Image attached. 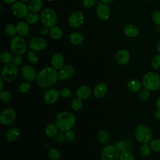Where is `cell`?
Wrapping results in <instances>:
<instances>
[{
	"mask_svg": "<svg viewBox=\"0 0 160 160\" xmlns=\"http://www.w3.org/2000/svg\"><path fill=\"white\" fill-rule=\"evenodd\" d=\"M58 79V73L56 69L48 66L42 69L38 74L36 80L38 86L46 88L52 86Z\"/></svg>",
	"mask_w": 160,
	"mask_h": 160,
	"instance_id": "6da1fadb",
	"label": "cell"
},
{
	"mask_svg": "<svg viewBox=\"0 0 160 160\" xmlns=\"http://www.w3.org/2000/svg\"><path fill=\"white\" fill-rule=\"evenodd\" d=\"M76 121L75 116L68 111L59 112L55 118V124L58 129L66 131L74 126Z\"/></svg>",
	"mask_w": 160,
	"mask_h": 160,
	"instance_id": "7a4b0ae2",
	"label": "cell"
},
{
	"mask_svg": "<svg viewBox=\"0 0 160 160\" xmlns=\"http://www.w3.org/2000/svg\"><path fill=\"white\" fill-rule=\"evenodd\" d=\"M142 83L144 88L156 91L160 88V75L155 72H148L144 75Z\"/></svg>",
	"mask_w": 160,
	"mask_h": 160,
	"instance_id": "3957f363",
	"label": "cell"
},
{
	"mask_svg": "<svg viewBox=\"0 0 160 160\" xmlns=\"http://www.w3.org/2000/svg\"><path fill=\"white\" fill-rule=\"evenodd\" d=\"M134 136L141 143L150 142L152 139V132L151 128L146 124H140L134 131Z\"/></svg>",
	"mask_w": 160,
	"mask_h": 160,
	"instance_id": "277c9868",
	"label": "cell"
},
{
	"mask_svg": "<svg viewBox=\"0 0 160 160\" xmlns=\"http://www.w3.org/2000/svg\"><path fill=\"white\" fill-rule=\"evenodd\" d=\"M40 19L44 26L51 28L56 24L57 15L52 9L47 8L41 11Z\"/></svg>",
	"mask_w": 160,
	"mask_h": 160,
	"instance_id": "5b68a950",
	"label": "cell"
},
{
	"mask_svg": "<svg viewBox=\"0 0 160 160\" xmlns=\"http://www.w3.org/2000/svg\"><path fill=\"white\" fill-rule=\"evenodd\" d=\"M10 48L11 51L17 55L23 54L27 49L26 41L21 36H14L10 42Z\"/></svg>",
	"mask_w": 160,
	"mask_h": 160,
	"instance_id": "8992f818",
	"label": "cell"
},
{
	"mask_svg": "<svg viewBox=\"0 0 160 160\" xmlns=\"http://www.w3.org/2000/svg\"><path fill=\"white\" fill-rule=\"evenodd\" d=\"M2 78L6 82L13 81L18 76L17 66L13 63L6 64L1 72Z\"/></svg>",
	"mask_w": 160,
	"mask_h": 160,
	"instance_id": "52a82bcc",
	"label": "cell"
},
{
	"mask_svg": "<svg viewBox=\"0 0 160 160\" xmlns=\"http://www.w3.org/2000/svg\"><path fill=\"white\" fill-rule=\"evenodd\" d=\"M119 152L116 146L108 145L102 150L101 157L102 160H118L120 155Z\"/></svg>",
	"mask_w": 160,
	"mask_h": 160,
	"instance_id": "ba28073f",
	"label": "cell"
},
{
	"mask_svg": "<svg viewBox=\"0 0 160 160\" xmlns=\"http://www.w3.org/2000/svg\"><path fill=\"white\" fill-rule=\"evenodd\" d=\"M12 14L18 18H24L29 14V8L25 4L20 1L14 2L11 6Z\"/></svg>",
	"mask_w": 160,
	"mask_h": 160,
	"instance_id": "9c48e42d",
	"label": "cell"
},
{
	"mask_svg": "<svg viewBox=\"0 0 160 160\" xmlns=\"http://www.w3.org/2000/svg\"><path fill=\"white\" fill-rule=\"evenodd\" d=\"M16 111L12 108H7L1 111L0 114V122L4 126L11 124L15 120Z\"/></svg>",
	"mask_w": 160,
	"mask_h": 160,
	"instance_id": "30bf717a",
	"label": "cell"
},
{
	"mask_svg": "<svg viewBox=\"0 0 160 160\" xmlns=\"http://www.w3.org/2000/svg\"><path fill=\"white\" fill-rule=\"evenodd\" d=\"M84 20V16L83 13L80 11H75L70 15L68 22L72 28H78L83 24Z\"/></svg>",
	"mask_w": 160,
	"mask_h": 160,
	"instance_id": "8fae6325",
	"label": "cell"
},
{
	"mask_svg": "<svg viewBox=\"0 0 160 160\" xmlns=\"http://www.w3.org/2000/svg\"><path fill=\"white\" fill-rule=\"evenodd\" d=\"M47 46L46 41L41 37H36L32 38L29 42V48L34 51H42Z\"/></svg>",
	"mask_w": 160,
	"mask_h": 160,
	"instance_id": "7c38bea8",
	"label": "cell"
},
{
	"mask_svg": "<svg viewBox=\"0 0 160 160\" xmlns=\"http://www.w3.org/2000/svg\"><path fill=\"white\" fill-rule=\"evenodd\" d=\"M130 52L127 49H121L118 51L115 55V61L119 65H125L130 60Z\"/></svg>",
	"mask_w": 160,
	"mask_h": 160,
	"instance_id": "4fadbf2b",
	"label": "cell"
},
{
	"mask_svg": "<svg viewBox=\"0 0 160 160\" xmlns=\"http://www.w3.org/2000/svg\"><path fill=\"white\" fill-rule=\"evenodd\" d=\"M96 13L98 18L102 21H107L111 14L109 7L104 3L98 4L96 8Z\"/></svg>",
	"mask_w": 160,
	"mask_h": 160,
	"instance_id": "5bb4252c",
	"label": "cell"
},
{
	"mask_svg": "<svg viewBox=\"0 0 160 160\" xmlns=\"http://www.w3.org/2000/svg\"><path fill=\"white\" fill-rule=\"evenodd\" d=\"M59 96V92L57 89L52 88L45 92L44 101L48 104H52L58 100Z\"/></svg>",
	"mask_w": 160,
	"mask_h": 160,
	"instance_id": "9a60e30c",
	"label": "cell"
},
{
	"mask_svg": "<svg viewBox=\"0 0 160 160\" xmlns=\"http://www.w3.org/2000/svg\"><path fill=\"white\" fill-rule=\"evenodd\" d=\"M74 73V69L71 65L64 66L58 72V78L60 80H67L71 78Z\"/></svg>",
	"mask_w": 160,
	"mask_h": 160,
	"instance_id": "2e32d148",
	"label": "cell"
},
{
	"mask_svg": "<svg viewBox=\"0 0 160 160\" xmlns=\"http://www.w3.org/2000/svg\"><path fill=\"white\" fill-rule=\"evenodd\" d=\"M22 75L24 79L28 81H32L36 78V73L34 68L30 65H26L21 70Z\"/></svg>",
	"mask_w": 160,
	"mask_h": 160,
	"instance_id": "e0dca14e",
	"label": "cell"
},
{
	"mask_svg": "<svg viewBox=\"0 0 160 160\" xmlns=\"http://www.w3.org/2000/svg\"><path fill=\"white\" fill-rule=\"evenodd\" d=\"M51 64L52 68L56 69H60L64 66V58L60 53H55L51 59Z\"/></svg>",
	"mask_w": 160,
	"mask_h": 160,
	"instance_id": "ac0fdd59",
	"label": "cell"
},
{
	"mask_svg": "<svg viewBox=\"0 0 160 160\" xmlns=\"http://www.w3.org/2000/svg\"><path fill=\"white\" fill-rule=\"evenodd\" d=\"M91 88L86 85H82L79 86L76 91V97L81 99H86L88 98L91 96Z\"/></svg>",
	"mask_w": 160,
	"mask_h": 160,
	"instance_id": "d6986e66",
	"label": "cell"
},
{
	"mask_svg": "<svg viewBox=\"0 0 160 160\" xmlns=\"http://www.w3.org/2000/svg\"><path fill=\"white\" fill-rule=\"evenodd\" d=\"M107 90V86L104 83H98L93 89V95L96 98H101L106 94Z\"/></svg>",
	"mask_w": 160,
	"mask_h": 160,
	"instance_id": "ffe728a7",
	"label": "cell"
},
{
	"mask_svg": "<svg viewBox=\"0 0 160 160\" xmlns=\"http://www.w3.org/2000/svg\"><path fill=\"white\" fill-rule=\"evenodd\" d=\"M142 83L136 79H132L129 80L127 84L128 90L132 92H137L140 91L142 89Z\"/></svg>",
	"mask_w": 160,
	"mask_h": 160,
	"instance_id": "44dd1931",
	"label": "cell"
},
{
	"mask_svg": "<svg viewBox=\"0 0 160 160\" xmlns=\"http://www.w3.org/2000/svg\"><path fill=\"white\" fill-rule=\"evenodd\" d=\"M124 34L129 38H135L138 36L139 33V28L135 25L129 24L125 26L124 28Z\"/></svg>",
	"mask_w": 160,
	"mask_h": 160,
	"instance_id": "7402d4cb",
	"label": "cell"
},
{
	"mask_svg": "<svg viewBox=\"0 0 160 160\" xmlns=\"http://www.w3.org/2000/svg\"><path fill=\"white\" fill-rule=\"evenodd\" d=\"M17 32L21 36H26L29 32V27L27 23L24 21H19L17 23L16 26Z\"/></svg>",
	"mask_w": 160,
	"mask_h": 160,
	"instance_id": "603a6c76",
	"label": "cell"
},
{
	"mask_svg": "<svg viewBox=\"0 0 160 160\" xmlns=\"http://www.w3.org/2000/svg\"><path fill=\"white\" fill-rule=\"evenodd\" d=\"M69 40L70 42L74 45H80L84 41L83 36L78 32H73L70 34L69 36Z\"/></svg>",
	"mask_w": 160,
	"mask_h": 160,
	"instance_id": "cb8c5ba5",
	"label": "cell"
},
{
	"mask_svg": "<svg viewBox=\"0 0 160 160\" xmlns=\"http://www.w3.org/2000/svg\"><path fill=\"white\" fill-rule=\"evenodd\" d=\"M20 136V131L16 128H12L9 129L6 134L7 140L9 142H13L18 139Z\"/></svg>",
	"mask_w": 160,
	"mask_h": 160,
	"instance_id": "d4e9b609",
	"label": "cell"
},
{
	"mask_svg": "<svg viewBox=\"0 0 160 160\" xmlns=\"http://www.w3.org/2000/svg\"><path fill=\"white\" fill-rule=\"evenodd\" d=\"M28 8L32 12H38L42 6L41 0H31L28 4Z\"/></svg>",
	"mask_w": 160,
	"mask_h": 160,
	"instance_id": "484cf974",
	"label": "cell"
},
{
	"mask_svg": "<svg viewBox=\"0 0 160 160\" xmlns=\"http://www.w3.org/2000/svg\"><path fill=\"white\" fill-rule=\"evenodd\" d=\"M49 34L52 39H59L60 38H62L63 32H62V29L59 27L54 26L50 28Z\"/></svg>",
	"mask_w": 160,
	"mask_h": 160,
	"instance_id": "4316f807",
	"label": "cell"
},
{
	"mask_svg": "<svg viewBox=\"0 0 160 160\" xmlns=\"http://www.w3.org/2000/svg\"><path fill=\"white\" fill-rule=\"evenodd\" d=\"M58 132V128L54 124H49L45 128V134L47 136L52 138Z\"/></svg>",
	"mask_w": 160,
	"mask_h": 160,
	"instance_id": "83f0119b",
	"label": "cell"
},
{
	"mask_svg": "<svg viewBox=\"0 0 160 160\" xmlns=\"http://www.w3.org/2000/svg\"><path fill=\"white\" fill-rule=\"evenodd\" d=\"M99 141L102 143H108L109 141V135L105 130H101L98 134Z\"/></svg>",
	"mask_w": 160,
	"mask_h": 160,
	"instance_id": "f1b7e54d",
	"label": "cell"
},
{
	"mask_svg": "<svg viewBox=\"0 0 160 160\" xmlns=\"http://www.w3.org/2000/svg\"><path fill=\"white\" fill-rule=\"evenodd\" d=\"M12 59H13V57L12 56L11 54L9 53V52H6V51L2 52L0 55V59L1 62L6 64L11 63L12 61Z\"/></svg>",
	"mask_w": 160,
	"mask_h": 160,
	"instance_id": "f546056e",
	"label": "cell"
},
{
	"mask_svg": "<svg viewBox=\"0 0 160 160\" xmlns=\"http://www.w3.org/2000/svg\"><path fill=\"white\" fill-rule=\"evenodd\" d=\"M71 107L75 111L80 110L82 107V99H79L78 98L73 99L71 102Z\"/></svg>",
	"mask_w": 160,
	"mask_h": 160,
	"instance_id": "4dcf8cb0",
	"label": "cell"
},
{
	"mask_svg": "<svg viewBox=\"0 0 160 160\" xmlns=\"http://www.w3.org/2000/svg\"><path fill=\"white\" fill-rule=\"evenodd\" d=\"M119 160H134V155L130 151L125 149L120 153Z\"/></svg>",
	"mask_w": 160,
	"mask_h": 160,
	"instance_id": "1f68e13d",
	"label": "cell"
},
{
	"mask_svg": "<svg viewBox=\"0 0 160 160\" xmlns=\"http://www.w3.org/2000/svg\"><path fill=\"white\" fill-rule=\"evenodd\" d=\"M151 148L148 143H142L140 148V153L144 157L148 156L151 153Z\"/></svg>",
	"mask_w": 160,
	"mask_h": 160,
	"instance_id": "d6a6232c",
	"label": "cell"
},
{
	"mask_svg": "<svg viewBox=\"0 0 160 160\" xmlns=\"http://www.w3.org/2000/svg\"><path fill=\"white\" fill-rule=\"evenodd\" d=\"M5 32L9 36L14 37V36H16L15 35L17 32L16 28L15 27L14 25H13L12 24H8L5 26Z\"/></svg>",
	"mask_w": 160,
	"mask_h": 160,
	"instance_id": "836d02e7",
	"label": "cell"
},
{
	"mask_svg": "<svg viewBox=\"0 0 160 160\" xmlns=\"http://www.w3.org/2000/svg\"><path fill=\"white\" fill-rule=\"evenodd\" d=\"M48 156L52 160H59L61 156L59 151L54 148H51L48 151Z\"/></svg>",
	"mask_w": 160,
	"mask_h": 160,
	"instance_id": "e575fe53",
	"label": "cell"
},
{
	"mask_svg": "<svg viewBox=\"0 0 160 160\" xmlns=\"http://www.w3.org/2000/svg\"><path fill=\"white\" fill-rule=\"evenodd\" d=\"M28 59L29 61L32 64H36L39 61V56L34 51H29L28 54Z\"/></svg>",
	"mask_w": 160,
	"mask_h": 160,
	"instance_id": "d590c367",
	"label": "cell"
},
{
	"mask_svg": "<svg viewBox=\"0 0 160 160\" xmlns=\"http://www.w3.org/2000/svg\"><path fill=\"white\" fill-rule=\"evenodd\" d=\"M39 16L36 12H31L27 16V21L30 24H35L38 22L39 20Z\"/></svg>",
	"mask_w": 160,
	"mask_h": 160,
	"instance_id": "8d00e7d4",
	"label": "cell"
},
{
	"mask_svg": "<svg viewBox=\"0 0 160 160\" xmlns=\"http://www.w3.org/2000/svg\"><path fill=\"white\" fill-rule=\"evenodd\" d=\"M150 91L144 88L142 89H141L139 91V98L140 99L141 101H146V100H148L150 96Z\"/></svg>",
	"mask_w": 160,
	"mask_h": 160,
	"instance_id": "74e56055",
	"label": "cell"
},
{
	"mask_svg": "<svg viewBox=\"0 0 160 160\" xmlns=\"http://www.w3.org/2000/svg\"><path fill=\"white\" fill-rule=\"evenodd\" d=\"M150 147L151 149L155 152H160V139H154L150 142Z\"/></svg>",
	"mask_w": 160,
	"mask_h": 160,
	"instance_id": "f35d334b",
	"label": "cell"
},
{
	"mask_svg": "<svg viewBox=\"0 0 160 160\" xmlns=\"http://www.w3.org/2000/svg\"><path fill=\"white\" fill-rule=\"evenodd\" d=\"M151 66L155 69H160V54L154 56L151 62Z\"/></svg>",
	"mask_w": 160,
	"mask_h": 160,
	"instance_id": "ab89813d",
	"label": "cell"
},
{
	"mask_svg": "<svg viewBox=\"0 0 160 160\" xmlns=\"http://www.w3.org/2000/svg\"><path fill=\"white\" fill-rule=\"evenodd\" d=\"M31 83L27 81V82H23L22 83H21L19 87V89L22 93H26L31 89Z\"/></svg>",
	"mask_w": 160,
	"mask_h": 160,
	"instance_id": "60d3db41",
	"label": "cell"
},
{
	"mask_svg": "<svg viewBox=\"0 0 160 160\" xmlns=\"http://www.w3.org/2000/svg\"><path fill=\"white\" fill-rule=\"evenodd\" d=\"M0 98L4 102H9L11 99V94L8 91H1L0 92Z\"/></svg>",
	"mask_w": 160,
	"mask_h": 160,
	"instance_id": "b9f144b4",
	"label": "cell"
},
{
	"mask_svg": "<svg viewBox=\"0 0 160 160\" xmlns=\"http://www.w3.org/2000/svg\"><path fill=\"white\" fill-rule=\"evenodd\" d=\"M59 95L63 98H68L71 95V91L68 88H64L60 91Z\"/></svg>",
	"mask_w": 160,
	"mask_h": 160,
	"instance_id": "7bdbcfd3",
	"label": "cell"
},
{
	"mask_svg": "<svg viewBox=\"0 0 160 160\" xmlns=\"http://www.w3.org/2000/svg\"><path fill=\"white\" fill-rule=\"evenodd\" d=\"M152 19L153 22L158 26H160V11H155L152 14Z\"/></svg>",
	"mask_w": 160,
	"mask_h": 160,
	"instance_id": "ee69618b",
	"label": "cell"
},
{
	"mask_svg": "<svg viewBox=\"0 0 160 160\" xmlns=\"http://www.w3.org/2000/svg\"><path fill=\"white\" fill-rule=\"evenodd\" d=\"M115 146H116V147L117 148V149H118L119 151H121V152L124 151V150L126 149V145L125 142L123 141H122V140H119V141H118L116 142Z\"/></svg>",
	"mask_w": 160,
	"mask_h": 160,
	"instance_id": "f6af8a7d",
	"label": "cell"
},
{
	"mask_svg": "<svg viewBox=\"0 0 160 160\" xmlns=\"http://www.w3.org/2000/svg\"><path fill=\"white\" fill-rule=\"evenodd\" d=\"M65 136H66V139L69 141H72L75 139V134H74V131L71 129L66 131Z\"/></svg>",
	"mask_w": 160,
	"mask_h": 160,
	"instance_id": "bcb514c9",
	"label": "cell"
},
{
	"mask_svg": "<svg viewBox=\"0 0 160 160\" xmlns=\"http://www.w3.org/2000/svg\"><path fill=\"white\" fill-rule=\"evenodd\" d=\"M12 62L16 66H20L22 62V58L21 56V55H16L13 57Z\"/></svg>",
	"mask_w": 160,
	"mask_h": 160,
	"instance_id": "7dc6e473",
	"label": "cell"
},
{
	"mask_svg": "<svg viewBox=\"0 0 160 160\" xmlns=\"http://www.w3.org/2000/svg\"><path fill=\"white\" fill-rule=\"evenodd\" d=\"M96 1V0H83L82 4L84 7L89 8L92 7L95 4Z\"/></svg>",
	"mask_w": 160,
	"mask_h": 160,
	"instance_id": "c3c4849f",
	"label": "cell"
},
{
	"mask_svg": "<svg viewBox=\"0 0 160 160\" xmlns=\"http://www.w3.org/2000/svg\"><path fill=\"white\" fill-rule=\"evenodd\" d=\"M40 32L42 36H46L48 32H49V28L43 25L40 29Z\"/></svg>",
	"mask_w": 160,
	"mask_h": 160,
	"instance_id": "681fc988",
	"label": "cell"
},
{
	"mask_svg": "<svg viewBox=\"0 0 160 160\" xmlns=\"http://www.w3.org/2000/svg\"><path fill=\"white\" fill-rule=\"evenodd\" d=\"M156 107L158 110L160 111V96L157 99L156 101Z\"/></svg>",
	"mask_w": 160,
	"mask_h": 160,
	"instance_id": "f907efd6",
	"label": "cell"
},
{
	"mask_svg": "<svg viewBox=\"0 0 160 160\" xmlns=\"http://www.w3.org/2000/svg\"><path fill=\"white\" fill-rule=\"evenodd\" d=\"M154 117L156 119H160V111L157 110L154 112Z\"/></svg>",
	"mask_w": 160,
	"mask_h": 160,
	"instance_id": "816d5d0a",
	"label": "cell"
},
{
	"mask_svg": "<svg viewBox=\"0 0 160 160\" xmlns=\"http://www.w3.org/2000/svg\"><path fill=\"white\" fill-rule=\"evenodd\" d=\"M102 3L106 4H111V2H112L114 0H100Z\"/></svg>",
	"mask_w": 160,
	"mask_h": 160,
	"instance_id": "f5cc1de1",
	"label": "cell"
},
{
	"mask_svg": "<svg viewBox=\"0 0 160 160\" xmlns=\"http://www.w3.org/2000/svg\"><path fill=\"white\" fill-rule=\"evenodd\" d=\"M3 1L5 2L6 3L10 4V3H14V2H16L17 0H3Z\"/></svg>",
	"mask_w": 160,
	"mask_h": 160,
	"instance_id": "db71d44e",
	"label": "cell"
},
{
	"mask_svg": "<svg viewBox=\"0 0 160 160\" xmlns=\"http://www.w3.org/2000/svg\"><path fill=\"white\" fill-rule=\"evenodd\" d=\"M156 50H157V51L160 54V41H159V42L156 44Z\"/></svg>",
	"mask_w": 160,
	"mask_h": 160,
	"instance_id": "11a10c76",
	"label": "cell"
},
{
	"mask_svg": "<svg viewBox=\"0 0 160 160\" xmlns=\"http://www.w3.org/2000/svg\"><path fill=\"white\" fill-rule=\"evenodd\" d=\"M2 78H0V83H1V87H0V91H1L2 89V88H3V81H2Z\"/></svg>",
	"mask_w": 160,
	"mask_h": 160,
	"instance_id": "9f6ffc18",
	"label": "cell"
},
{
	"mask_svg": "<svg viewBox=\"0 0 160 160\" xmlns=\"http://www.w3.org/2000/svg\"><path fill=\"white\" fill-rule=\"evenodd\" d=\"M22 2H29V1H30L31 0H21Z\"/></svg>",
	"mask_w": 160,
	"mask_h": 160,
	"instance_id": "6f0895ef",
	"label": "cell"
},
{
	"mask_svg": "<svg viewBox=\"0 0 160 160\" xmlns=\"http://www.w3.org/2000/svg\"><path fill=\"white\" fill-rule=\"evenodd\" d=\"M47 1H53L54 0H47Z\"/></svg>",
	"mask_w": 160,
	"mask_h": 160,
	"instance_id": "680465c9",
	"label": "cell"
},
{
	"mask_svg": "<svg viewBox=\"0 0 160 160\" xmlns=\"http://www.w3.org/2000/svg\"><path fill=\"white\" fill-rule=\"evenodd\" d=\"M96 160H101V159H96Z\"/></svg>",
	"mask_w": 160,
	"mask_h": 160,
	"instance_id": "91938a15",
	"label": "cell"
}]
</instances>
